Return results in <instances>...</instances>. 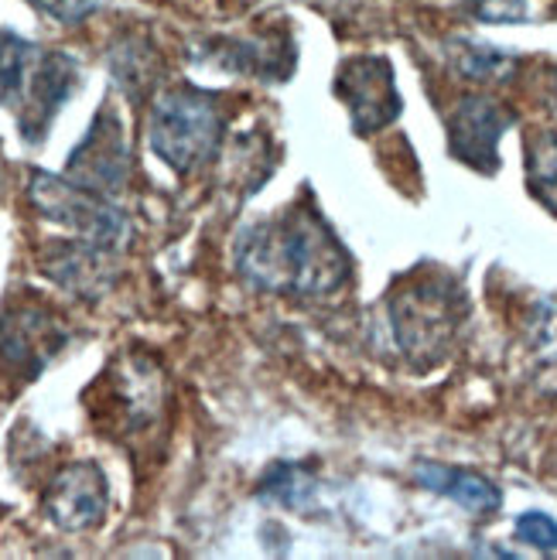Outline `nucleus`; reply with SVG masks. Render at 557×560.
Instances as JSON below:
<instances>
[{
    "mask_svg": "<svg viewBox=\"0 0 557 560\" xmlns=\"http://www.w3.org/2000/svg\"><path fill=\"white\" fill-rule=\"evenodd\" d=\"M35 11L55 18V21H62V24H76L82 18H90L93 8H96V0H27Z\"/></svg>",
    "mask_w": 557,
    "mask_h": 560,
    "instance_id": "18",
    "label": "nucleus"
},
{
    "mask_svg": "<svg viewBox=\"0 0 557 560\" xmlns=\"http://www.w3.org/2000/svg\"><path fill=\"white\" fill-rule=\"evenodd\" d=\"M45 516L51 526L66 529V534H82L103 523L109 506V486L106 475L96 462H72L66 465L45 489Z\"/></svg>",
    "mask_w": 557,
    "mask_h": 560,
    "instance_id": "8",
    "label": "nucleus"
},
{
    "mask_svg": "<svg viewBox=\"0 0 557 560\" xmlns=\"http://www.w3.org/2000/svg\"><path fill=\"white\" fill-rule=\"evenodd\" d=\"M148 140L175 175H195L219 158L227 117L216 96L202 90H169L151 106Z\"/></svg>",
    "mask_w": 557,
    "mask_h": 560,
    "instance_id": "3",
    "label": "nucleus"
},
{
    "mask_svg": "<svg viewBox=\"0 0 557 560\" xmlns=\"http://www.w3.org/2000/svg\"><path fill=\"white\" fill-rule=\"evenodd\" d=\"M534 346L544 359L547 373H557V298L544 301L534 322Z\"/></svg>",
    "mask_w": 557,
    "mask_h": 560,
    "instance_id": "16",
    "label": "nucleus"
},
{
    "mask_svg": "<svg viewBox=\"0 0 557 560\" xmlns=\"http://www.w3.org/2000/svg\"><path fill=\"white\" fill-rule=\"evenodd\" d=\"M236 273L267 294L315 298L349 277V254L315 209H285L236 236Z\"/></svg>",
    "mask_w": 557,
    "mask_h": 560,
    "instance_id": "1",
    "label": "nucleus"
},
{
    "mask_svg": "<svg viewBox=\"0 0 557 560\" xmlns=\"http://www.w3.org/2000/svg\"><path fill=\"white\" fill-rule=\"evenodd\" d=\"M127 172H130V154H127L124 127L114 109H100L86 140L69 154V175L103 195H114L124 188Z\"/></svg>",
    "mask_w": 557,
    "mask_h": 560,
    "instance_id": "10",
    "label": "nucleus"
},
{
    "mask_svg": "<svg viewBox=\"0 0 557 560\" xmlns=\"http://www.w3.org/2000/svg\"><path fill=\"white\" fill-rule=\"evenodd\" d=\"M526 185L534 199L557 215V130L534 137L526 148Z\"/></svg>",
    "mask_w": 557,
    "mask_h": 560,
    "instance_id": "13",
    "label": "nucleus"
},
{
    "mask_svg": "<svg viewBox=\"0 0 557 560\" xmlns=\"http://www.w3.org/2000/svg\"><path fill=\"white\" fill-rule=\"evenodd\" d=\"M517 537L537 550H557V520L547 513H523L513 523Z\"/></svg>",
    "mask_w": 557,
    "mask_h": 560,
    "instance_id": "17",
    "label": "nucleus"
},
{
    "mask_svg": "<svg viewBox=\"0 0 557 560\" xmlns=\"http://www.w3.org/2000/svg\"><path fill=\"white\" fill-rule=\"evenodd\" d=\"M76 90V62L0 27V106L18 109L27 140H42L51 117Z\"/></svg>",
    "mask_w": 557,
    "mask_h": 560,
    "instance_id": "2",
    "label": "nucleus"
},
{
    "mask_svg": "<svg viewBox=\"0 0 557 560\" xmlns=\"http://www.w3.org/2000/svg\"><path fill=\"white\" fill-rule=\"evenodd\" d=\"M465 312L462 291L452 280H421L394 301V331L410 359L434 362L455 339Z\"/></svg>",
    "mask_w": 557,
    "mask_h": 560,
    "instance_id": "5",
    "label": "nucleus"
},
{
    "mask_svg": "<svg viewBox=\"0 0 557 560\" xmlns=\"http://www.w3.org/2000/svg\"><path fill=\"white\" fill-rule=\"evenodd\" d=\"M455 66L465 79L472 82H503L513 69L517 59L499 48H483V45H459Z\"/></svg>",
    "mask_w": 557,
    "mask_h": 560,
    "instance_id": "15",
    "label": "nucleus"
},
{
    "mask_svg": "<svg viewBox=\"0 0 557 560\" xmlns=\"http://www.w3.org/2000/svg\"><path fill=\"white\" fill-rule=\"evenodd\" d=\"M339 96L349 103V117L356 133H373L401 117V93L394 69L383 59H356L339 79Z\"/></svg>",
    "mask_w": 557,
    "mask_h": 560,
    "instance_id": "9",
    "label": "nucleus"
},
{
    "mask_svg": "<svg viewBox=\"0 0 557 560\" xmlns=\"http://www.w3.org/2000/svg\"><path fill=\"white\" fill-rule=\"evenodd\" d=\"M62 346V328L42 307H14L0 315V380H14L18 386L32 383Z\"/></svg>",
    "mask_w": 557,
    "mask_h": 560,
    "instance_id": "6",
    "label": "nucleus"
},
{
    "mask_svg": "<svg viewBox=\"0 0 557 560\" xmlns=\"http://www.w3.org/2000/svg\"><path fill=\"white\" fill-rule=\"evenodd\" d=\"M513 124L517 117L492 96H465L449 114V148L462 164L492 175L499 167V140Z\"/></svg>",
    "mask_w": 557,
    "mask_h": 560,
    "instance_id": "7",
    "label": "nucleus"
},
{
    "mask_svg": "<svg viewBox=\"0 0 557 560\" xmlns=\"http://www.w3.org/2000/svg\"><path fill=\"white\" fill-rule=\"evenodd\" d=\"M257 492H260V499H270V502H281V506L298 510L315 492V482H312V475L304 468H298L291 462H277V465L267 468Z\"/></svg>",
    "mask_w": 557,
    "mask_h": 560,
    "instance_id": "14",
    "label": "nucleus"
},
{
    "mask_svg": "<svg viewBox=\"0 0 557 560\" xmlns=\"http://www.w3.org/2000/svg\"><path fill=\"white\" fill-rule=\"evenodd\" d=\"M42 267H45V273L62 291L79 294V298H86V301L106 294L109 284H114V277H117L114 264H109V249L93 246L86 240L55 246L51 254L42 260Z\"/></svg>",
    "mask_w": 557,
    "mask_h": 560,
    "instance_id": "11",
    "label": "nucleus"
},
{
    "mask_svg": "<svg viewBox=\"0 0 557 560\" xmlns=\"http://www.w3.org/2000/svg\"><path fill=\"white\" fill-rule=\"evenodd\" d=\"M414 482L428 492H438L444 499L459 502V506L468 513H496L503 506V492H499L486 475L468 471V468L441 465V462H417Z\"/></svg>",
    "mask_w": 557,
    "mask_h": 560,
    "instance_id": "12",
    "label": "nucleus"
},
{
    "mask_svg": "<svg viewBox=\"0 0 557 560\" xmlns=\"http://www.w3.org/2000/svg\"><path fill=\"white\" fill-rule=\"evenodd\" d=\"M27 195H32L35 209L48 222H59L76 240L103 246L109 254H117L130 236V222L124 209L109 202V195L82 185L76 178L35 172L32 185H27Z\"/></svg>",
    "mask_w": 557,
    "mask_h": 560,
    "instance_id": "4",
    "label": "nucleus"
},
{
    "mask_svg": "<svg viewBox=\"0 0 557 560\" xmlns=\"http://www.w3.org/2000/svg\"><path fill=\"white\" fill-rule=\"evenodd\" d=\"M483 21H520L523 14H526V4L523 0H486V4H479V11H476Z\"/></svg>",
    "mask_w": 557,
    "mask_h": 560,
    "instance_id": "19",
    "label": "nucleus"
}]
</instances>
